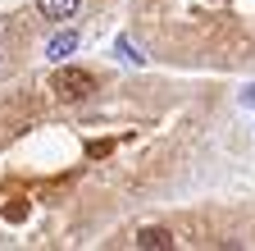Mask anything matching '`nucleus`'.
<instances>
[{
	"instance_id": "obj_6",
	"label": "nucleus",
	"mask_w": 255,
	"mask_h": 251,
	"mask_svg": "<svg viewBox=\"0 0 255 251\" xmlns=\"http://www.w3.org/2000/svg\"><path fill=\"white\" fill-rule=\"evenodd\" d=\"M242 101H246V105H255V87H246V96H242Z\"/></svg>"
},
{
	"instance_id": "obj_4",
	"label": "nucleus",
	"mask_w": 255,
	"mask_h": 251,
	"mask_svg": "<svg viewBox=\"0 0 255 251\" xmlns=\"http://www.w3.org/2000/svg\"><path fill=\"white\" fill-rule=\"evenodd\" d=\"M137 247H146V251H150V247H155V251H169L173 238H169L164 229H141V233H137Z\"/></svg>"
},
{
	"instance_id": "obj_3",
	"label": "nucleus",
	"mask_w": 255,
	"mask_h": 251,
	"mask_svg": "<svg viewBox=\"0 0 255 251\" xmlns=\"http://www.w3.org/2000/svg\"><path fill=\"white\" fill-rule=\"evenodd\" d=\"M73 50H78V32H59V37L46 46V55L55 59V64H64V55H73Z\"/></svg>"
},
{
	"instance_id": "obj_1",
	"label": "nucleus",
	"mask_w": 255,
	"mask_h": 251,
	"mask_svg": "<svg viewBox=\"0 0 255 251\" xmlns=\"http://www.w3.org/2000/svg\"><path fill=\"white\" fill-rule=\"evenodd\" d=\"M91 73H82V69H59L55 73V96H64V101H82V96H91Z\"/></svg>"
},
{
	"instance_id": "obj_2",
	"label": "nucleus",
	"mask_w": 255,
	"mask_h": 251,
	"mask_svg": "<svg viewBox=\"0 0 255 251\" xmlns=\"http://www.w3.org/2000/svg\"><path fill=\"white\" fill-rule=\"evenodd\" d=\"M78 5H82V0H37V9H41V18H55V23H64V18H73V14H78Z\"/></svg>"
},
{
	"instance_id": "obj_5",
	"label": "nucleus",
	"mask_w": 255,
	"mask_h": 251,
	"mask_svg": "<svg viewBox=\"0 0 255 251\" xmlns=\"http://www.w3.org/2000/svg\"><path fill=\"white\" fill-rule=\"evenodd\" d=\"M114 50H119V55L128 59V64H141V59H146V55H141V50H137L132 41H128V37H119V41H114Z\"/></svg>"
}]
</instances>
